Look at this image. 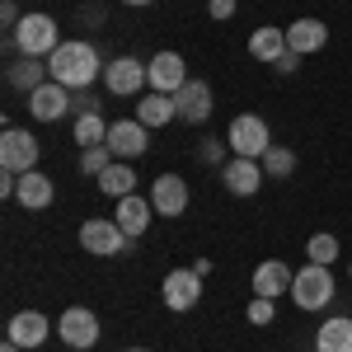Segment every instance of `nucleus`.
Returning a JSON list of instances; mask_svg holds the SVG:
<instances>
[{"instance_id": "nucleus-32", "label": "nucleus", "mask_w": 352, "mask_h": 352, "mask_svg": "<svg viewBox=\"0 0 352 352\" xmlns=\"http://www.w3.org/2000/svg\"><path fill=\"white\" fill-rule=\"evenodd\" d=\"M71 113H76V118H80V113H99V94H94V89H76V94H71Z\"/></svg>"}, {"instance_id": "nucleus-10", "label": "nucleus", "mask_w": 352, "mask_h": 352, "mask_svg": "<svg viewBox=\"0 0 352 352\" xmlns=\"http://www.w3.org/2000/svg\"><path fill=\"white\" fill-rule=\"evenodd\" d=\"M113 151V160H136V155H146L151 151V127L141 122V118H122V122H109V141H104Z\"/></svg>"}, {"instance_id": "nucleus-13", "label": "nucleus", "mask_w": 352, "mask_h": 352, "mask_svg": "<svg viewBox=\"0 0 352 352\" xmlns=\"http://www.w3.org/2000/svg\"><path fill=\"white\" fill-rule=\"evenodd\" d=\"M71 94L76 89H66V85H38L33 94H28V118H38V122H61L66 113H71Z\"/></svg>"}, {"instance_id": "nucleus-1", "label": "nucleus", "mask_w": 352, "mask_h": 352, "mask_svg": "<svg viewBox=\"0 0 352 352\" xmlns=\"http://www.w3.org/2000/svg\"><path fill=\"white\" fill-rule=\"evenodd\" d=\"M104 56L94 43H85V38H66L52 56H47V71H52L56 85H66V89H94V80L104 76Z\"/></svg>"}, {"instance_id": "nucleus-34", "label": "nucleus", "mask_w": 352, "mask_h": 352, "mask_svg": "<svg viewBox=\"0 0 352 352\" xmlns=\"http://www.w3.org/2000/svg\"><path fill=\"white\" fill-rule=\"evenodd\" d=\"M235 10H240V0H207V14L212 19H235Z\"/></svg>"}, {"instance_id": "nucleus-27", "label": "nucleus", "mask_w": 352, "mask_h": 352, "mask_svg": "<svg viewBox=\"0 0 352 352\" xmlns=\"http://www.w3.org/2000/svg\"><path fill=\"white\" fill-rule=\"evenodd\" d=\"M263 174H268V179H292V174H296V151H292V146H277V141H272L268 146V155H263Z\"/></svg>"}, {"instance_id": "nucleus-22", "label": "nucleus", "mask_w": 352, "mask_h": 352, "mask_svg": "<svg viewBox=\"0 0 352 352\" xmlns=\"http://www.w3.org/2000/svg\"><path fill=\"white\" fill-rule=\"evenodd\" d=\"M136 118L155 132V127H169L174 118H179V104H174V94H160V89H146L141 94V104H136Z\"/></svg>"}, {"instance_id": "nucleus-29", "label": "nucleus", "mask_w": 352, "mask_h": 352, "mask_svg": "<svg viewBox=\"0 0 352 352\" xmlns=\"http://www.w3.org/2000/svg\"><path fill=\"white\" fill-rule=\"evenodd\" d=\"M230 141H217V136H202L197 141V164H207V169H226L230 164Z\"/></svg>"}, {"instance_id": "nucleus-30", "label": "nucleus", "mask_w": 352, "mask_h": 352, "mask_svg": "<svg viewBox=\"0 0 352 352\" xmlns=\"http://www.w3.org/2000/svg\"><path fill=\"white\" fill-rule=\"evenodd\" d=\"M109 164H113L109 146H89V151H80V174H89V179H99Z\"/></svg>"}, {"instance_id": "nucleus-20", "label": "nucleus", "mask_w": 352, "mask_h": 352, "mask_svg": "<svg viewBox=\"0 0 352 352\" xmlns=\"http://www.w3.org/2000/svg\"><path fill=\"white\" fill-rule=\"evenodd\" d=\"M52 80V71H47V61H38V56H14L10 66H5V85L10 89H19V94H33L38 85Z\"/></svg>"}, {"instance_id": "nucleus-23", "label": "nucleus", "mask_w": 352, "mask_h": 352, "mask_svg": "<svg viewBox=\"0 0 352 352\" xmlns=\"http://www.w3.org/2000/svg\"><path fill=\"white\" fill-rule=\"evenodd\" d=\"M287 52V28L277 24H263L249 33V56L254 61H263V66H277V56Z\"/></svg>"}, {"instance_id": "nucleus-16", "label": "nucleus", "mask_w": 352, "mask_h": 352, "mask_svg": "<svg viewBox=\"0 0 352 352\" xmlns=\"http://www.w3.org/2000/svg\"><path fill=\"white\" fill-rule=\"evenodd\" d=\"M263 164L258 160H244V155H230V164L221 169V184H226V192L230 197H254V192L263 188Z\"/></svg>"}, {"instance_id": "nucleus-4", "label": "nucleus", "mask_w": 352, "mask_h": 352, "mask_svg": "<svg viewBox=\"0 0 352 352\" xmlns=\"http://www.w3.org/2000/svg\"><path fill=\"white\" fill-rule=\"evenodd\" d=\"M80 249L85 254H99V258H122V254L136 249V240H127L113 217H89L80 226Z\"/></svg>"}, {"instance_id": "nucleus-33", "label": "nucleus", "mask_w": 352, "mask_h": 352, "mask_svg": "<svg viewBox=\"0 0 352 352\" xmlns=\"http://www.w3.org/2000/svg\"><path fill=\"white\" fill-rule=\"evenodd\" d=\"M19 19H24V14H19V5H14V0H0V24H5V38L19 28Z\"/></svg>"}, {"instance_id": "nucleus-17", "label": "nucleus", "mask_w": 352, "mask_h": 352, "mask_svg": "<svg viewBox=\"0 0 352 352\" xmlns=\"http://www.w3.org/2000/svg\"><path fill=\"white\" fill-rule=\"evenodd\" d=\"M146 66H151V89H160V94H179L188 85V61L179 52H155Z\"/></svg>"}, {"instance_id": "nucleus-12", "label": "nucleus", "mask_w": 352, "mask_h": 352, "mask_svg": "<svg viewBox=\"0 0 352 352\" xmlns=\"http://www.w3.org/2000/svg\"><path fill=\"white\" fill-rule=\"evenodd\" d=\"M113 221L122 226V235H127V240H141V235L151 230V221H155V202H151V197H141V192H127V197H118Z\"/></svg>"}, {"instance_id": "nucleus-9", "label": "nucleus", "mask_w": 352, "mask_h": 352, "mask_svg": "<svg viewBox=\"0 0 352 352\" xmlns=\"http://www.w3.org/2000/svg\"><path fill=\"white\" fill-rule=\"evenodd\" d=\"M160 300H164V310H174V315H188L192 305L202 300V277L188 268H174V272H164V282H160Z\"/></svg>"}, {"instance_id": "nucleus-8", "label": "nucleus", "mask_w": 352, "mask_h": 352, "mask_svg": "<svg viewBox=\"0 0 352 352\" xmlns=\"http://www.w3.org/2000/svg\"><path fill=\"white\" fill-rule=\"evenodd\" d=\"M104 89L118 94V99L146 94V89H151V66H146L141 56H113L109 66H104Z\"/></svg>"}, {"instance_id": "nucleus-25", "label": "nucleus", "mask_w": 352, "mask_h": 352, "mask_svg": "<svg viewBox=\"0 0 352 352\" xmlns=\"http://www.w3.org/2000/svg\"><path fill=\"white\" fill-rule=\"evenodd\" d=\"M99 192L104 197H127V192H136V169H132V160H113L104 174H99Z\"/></svg>"}, {"instance_id": "nucleus-37", "label": "nucleus", "mask_w": 352, "mask_h": 352, "mask_svg": "<svg viewBox=\"0 0 352 352\" xmlns=\"http://www.w3.org/2000/svg\"><path fill=\"white\" fill-rule=\"evenodd\" d=\"M122 5H155V0H122Z\"/></svg>"}, {"instance_id": "nucleus-36", "label": "nucleus", "mask_w": 352, "mask_h": 352, "mask_svg": "<svg viewBox=\"0 0 352 352\" xmlns=\"http://www.w3.org/2000/svg\"><path fill=\"white\" fill-rule=\"evenodd\" d=\"M0 352H24V348H19V343H10V338H5V348H0Z\"/></svg>"}, {"instance_id": "nucleus-35", "label": "nucleus", "mask_w": 352, "mask_h": 352, "mask_svg": "<svg viewBox=\"0 0 352 352\" xmlns=\"http://www.w3.org/2000/svg\"><path fill=\"white\" fill-rule=\"evenodd\" d=\"M272 71H282V76H292V71H300V52H292V47H287V52L277 56V66H272Z\"/></svg>"}, {"instance_id": "nucleus-31", "label": "nucleus", "mask_w": 352, "mask_h": 352, "mask_svg": "<svg viewBox=\"0 0 352 352\" xmlns=\"http://www.w3.org/2000/svg\"><path fill=\"white\" fill-rule=\"evenodd\" d=\"M244 315H249V324L263 329V324H272V320H277V300H272V296H254Z\"/></svg>"}, {"instance_id": "nucleus-28", "label": "nucleus", "mask_w": 352, "mask_h": 352, "mask_svg": "<svg viewBox=\"0 0 352 352\" xmlns=\"http://www.w3.org/2000/svg\"><path fill=\"white\" fill-rule=\"evenodd\" d=\"M338 254H343V244H338V235H329V230H320V235L305 240V263H324V268H333Z\"/></svg>"}, {"instance_id": "nucleus-24", "label": "nucleus", "mask_w": 352, "mask_h": 352, "mask_svg": "<svg viewBox=\"0 0 352 352\" xmlns=\"http://www.w3.org/2000/svg\"><path fill=\"white\" fill-rule=\"evenodd\" d=\"M315 352H352V315H329L315 329Z\"/></svg>"}, {"instance_id": "nucleus-38", "label": "nucleus", "mask_w": 352, "mask_h": 352, "mask_svg": "<svg viewBox=\"0 0 352 352\" xmlns=\"http://www.w3.org/2000/svg\"><path fill=\"white\" fill-rule=\"evenodd\" d=\"M127 352H146V348H127Z\"/></svg>"}, {"instance_id": "nucleus-5", "label": "nucleus", "mask_w": 352, "mask_h": 352, "mask_svg": "<svg viewBox=\"0 0 352 352\" xmlns=\"http://www.w3.org/2000/svg\"><path fill=\"white\" fill-rule=\"evenodd\" d=\"M226 141H230V151L244 155V160H263L272 146V127L258 118V113H240L230 127H226Z\"/></svg>"}, {"instance_id": "nucleus-6", "label": "nucleus", "mask_w": 352, "mask_h": 352, "mask_svg": "<svg viewBox=\"0 0 352 352\" xmlns=\"http://www.w3.org/2000/svg\"><path fill=\"white\" fill-rule=\"evenodd\" d=\"M99 333H104V329H99V315H94L89 305H66L61 320H56V338L71 352H89L99 343Z\"/></svg>"}, {"instance_id": "nucleus-21", "label": "nucleus", "mask_w": 352, "mask_h": 352, "mask_svg": "<svg viewBox=\"0 0 352 352\" xmlns=\"http://www.w3.org/2000/svg\"><path fill=\"white\" fill-rule=\"evenodd\" d=\"M24 212H47L56 202V184L43 174V169H33V174H19V197H14Z\"/></svg>"}, {"instance_id": "nucleus-18", "label": "nucleus", "mask_w": 352, "mask_h": 352, "mask_svg": "<svg viewBox=\"0 0 352 352\" xmlns=\"http://www.w3.org/2000/svg\"><path fill=\"white\" fill-rule=\"evenodd\" d=\"M287 47H292V52H300V56L324 52V47H329V24H324V19H315V14L292 19V28H287Z\"/></svg>"}, {"instance_id": "nucleus-11", "label": "nucleus", "mask_w": 352, "mask_h": 352, "mask_svg": "<svg viewBox=\"0 0 352 352\" xmlns=\"http://www.w3.org/2000/svg\"><path fill=\"white\" fill-rule=\"evenodd\" d=\"M52 333H56V324L43 315V310H19V315H10V324H5V338H10V343H19L24 352L43 348Z\"/></svg>"}, {"instance_id": "nucleus-7", "label": "nucleus", "mask_w": 352, "mask_h": 352, "mask_svg": "<svg viewBox=\"0 0 352 352\" xmlns=\"http://www.w3.org/2000/svg\"><path fill=\"white\" fill-rule=\"evenodd\" d=\"M38 155H43V146H38L33 132H24V127H5V132H0V169H10V174H33V169H38Z\"/></svg>"}, {"instance_id": "nucleus-15", "label": "nucleus", "mask_w": 352, "mask_h": 352, "mask_svg": "<svg viewBox=\"0 0 352 352\" xmlns=\"http://www.w3.org/2000/svg\"><path fill=\"white\" fill-rule=\"evenodd\" d=\"M188 179H179V174H160L155 184H151V202H155V217H184L188 212Z\"/></svg>"}, {"instance_id": "nucleus-19", "label": "nucleus", "mask_w": 352, "mask_h": 352, "mask_svg": "<svg viewBox=\"0 0 352 352\" xmlns=\"http://www.w3.org/2000/svg\"><path fill=\"white\" fill-rule=\"evenodd\" d=\"M292 282H296V272L287 268L282 258H263L258 268H254V296H292Z\"/></svg>"}, {"instance_id": "nucleus-3", "label": "nucleus", "mask_w": 352, "mask_h": 352, "mask_svg": "<svg viewBox=\"0 0 352 352\" xmlns=\"http://www.w3.org/2000/svg\"><path fill=\"white\" fill-rule=\"evenodd\" d=\"M338 296V282H333V268L324 263H305L296 268V282H292V300H296L300 310H329V300Z\"/></svg>"}, {"instance_id": "nucleus-2", "label": "nucleus", "mask_w": 352, "mask_h": 352, "mask_svg": "<svg viewBox=\"0 0 352 352\" xmlns=\"http://www.w3.org/2000/svg\"><path fill=\"white\" fill-rule=\"evenodd\" d=\"M10 43H14V52H19V56H38V61H47L66 38H61V24H56L47 10H28L24 19H19V28L10 33Z\"/></svg>"}, {"instance_id": "nucleus-39", "label": "nucleus", "mask_w": 352, "mask_h": 352, "mask_svg": "<svg viewBox=\"0 0 352 352\" xmlns=\"http://www.w3.org/2000/svg\"><path fill=\"white\" fill-rule=\"evenodd\" d=\"M348 277H352V263H348Z\"/></svg>"}, {"instance_id": "nucleus-14", "label": "nucleus", "mask_w": 352, "mask_h": 352, "mask_svg": "<svg viewBox=\"0 0 352 352\" xmlns=\"http://www.w3.org/2000/svg\"><path fill=\"white\" fill-rule=\"evenodd\" d=\"M174 104H179V122H188V127H202L212 109H217V94H212V85L207 80H188L179 94H174Z\"/></svg>"}, {"instance_id": "nucleus-26", "label": "nucleus", "mask_w": 352, "mask_h": 352, "mask_svg": "<svg viewBox=\"0 0 352 352\" xmlns=\"http://www.w3.org/2000/svg\"><path fill=\"white\" fill-rule=\"evenodd\" d=\"M71 141L89 151V146H104L109 141V122H104V113H80L76 118V127H71Z\"/></svg>"}]
</instances>
